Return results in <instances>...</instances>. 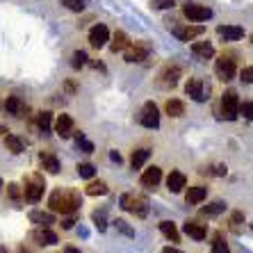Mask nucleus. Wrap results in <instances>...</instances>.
<instances>
[{
  "label": "nucleus",
  "instance_id": "1",
  "mask_svg": "<svg viewBox=\"0 0 253 253\" xmlns=\"http://www.w3.org/2000/svg\"><path fill=\"white\" fill-rule=\"evenodd\" d=\"M50 210L53 212H62V214H73L78 212V208L83 206V199L78 192H62V189H55L50 194Z\"/></svg>",
  "mask_w": 253,
  "mask_h": 253
},
{
  "label": "nucleus",
  "instance_id": "2",
  "mask_svg": "<svg viewBox=\"0 0 253 253\" xmlns=\"http://www.w3.org/2000/svg\"><path fill=\"white\" fill-rule=\"evenodd\" d=\"M43 189H46L43 176H39V173H32V176L25 180V189H23L25 201H30V203H37V201L43 196Z\"/></svg>",
  "mask_w": 253,
  "mask_h": 253
},
{
  "label": "nucleus",
  "instance_id": "3",
  "mask_svg": "<svg viewBox=\"0 0 253 253\" xmlns=\"http://www.w3.org/2000/svg\"><path fill=\"white\" fill-rule=\"evenodd\" d=\"M121 208L137 217H146L148 214V199L144 196H135V194H124L121 196Z\"/></svg>",
  "mask_w": 253,
  "mask_h": 253
},
{
  "label": "nucleus",
  "instance_id": "4",
  "mask_svg": "<svg viewBox=\"0 0 253 253\" xmlns=\"http://www.w3.org/2000/svg\"><path fill=\"white\" fill-rule=\"evenodd\" d=\"M185 94L189 96L192 100H196V103H206L208 98H210V87H206V83L201 80V78H189L187 84H185Z\"/></svg>",
  "mask_w": 253,
  "mask_h": 253
},
{
  "label": "nucleus",
  "instance_id": "5",
  "mask_svg": "<svg viewBox=\"0 0 253 253\" xmlns=\"http://www.w3.org/2000/svg\"><path fill=\"white\" fill-rule=\"evenodd\" d=\"M214 73H217V78L224 80V83L233 80V78H235V59L230 57V55H221V57L214 62Z\"/></svg>",
  "mask_w": 253,
  "mask_h": 253
},
{
  "label": "nucleus",
  "instance_id": "6",
  "mask_svg": "<svg viewBox=\"0 0 253 253\" xmlns=\"http://www.w3.org/2000/svg\"><path fill=\"white\" fill-rule=\"evenodd\" d=\"M126 62L128 64H135V62H144V59L151 55V43L146 42H135V46H126Z\"/></svg>",
  "mask_w": 253,
  "mask_h": 253
},
{
  "label": "nucleus",
  "instance_id": "7",
  "mask_svg": "<svg viewBox=\"0 0 253 253\" xmlns=\"http://www.w3.org/2000/svg\"><path fill=\"white\" fill-rule=\"evenodd\" d=\"M237 107H240V100H237V91H233V89H228V91H224V98H221V114H224V119H228V121H235L237 119Z\"/></svg>",
  "mask_w": 253,
  "mask_h": 253
},
{
  "label": "nucleus",
  "instance_id": "8",
  "mask_svg": "<svg viewBox=\"0 0 253 253\" xmlns=\"http://www.w3.org/2000/svg\"><path fill=\"white\" fill-rule=\"evenodd\" d=\"M183 14L192 21V23H203V21H208V18L212 16V9L206 5H196V2H187V5L183 7Z\"/></svg>",
  "mask_w": 253,
  "mask_h": 253
},
{
  "label": "nucleus",
  "instance_id": "9",
  "mask_svg": "<svg viewBox=\"0 0 253 253\" xmlns=\"http://www.w3.org/2000/svg\"><path fill=\"white\" fill-rule=\"evenodd\" d=\"M139 124L144 126V128H160V112H158V105L155 103H151L148 100L146 105L141 107V117H139Z\"/></svg>",
  "mask_w": 253,
  "mask_h": 253
},
{
  "label": "nucleus",
  "instance_id": "10",
  "mask_svg": "<svg viewBox=\"0 0 253 253\" xmlns=\"http://www.w3.org/2000/svg\"><path fill=\"white\" fill-rule=\"evenodd\" d=\"M107 42H110V30H107V25L98 23L89 30V43H91V48H103Z\"/></svg>",
  "mask_w": 253,
  "mask_h": 253
},
{
  "label": "nucleus",
  "instance_id": "11",
  "mask_svg": "<svg viewBox=\"0 0 253 253\" xmlns=\"http://www.w3.org/2000/svg\"><path fill=\"white\" fill-rule=\"evenodd\" d=\"M206 32L203 25H185V28H173V35L180 39V42H192L196 37H201Z\"/></svg>",
  "mask_w": 253,
  "mask_h": 253
},
{
  "label": "nucleus",
  "instance_id": "12",
  "mask_svg": "<svg viewBox=\"0 0 253 253\" xmlns=\"http://www.w3.org/2000/svg\"><path fill=\"white\" fill-rule=\"evenodd\" d=\"M55 132H57L62 139H69L73 135V119L69 114H59L57 121H55Z\"/></svg>",
  "mask_w": 253,
  "mask_h": 253
},
{
  "label": "nucleus",
  "instance_id": "13",
  "mask_svg": "<svg viewBox=\"0 0 253 253\" xmlns=\"http://www.w3.org/2000/svg\"><path fill=\"white\" fill-rule=\"evenodd\" d=\"M32 240H37V244H43V247H53V244H57V235H55L48 226H42L39 230H35V233H32Z\"/></svg>",
  "mask_w": 253,
  "mask_h": 253
},
{
  "label": "nucleus",
  "instance_id": "14",
  "mask_svg": "<svg viewBox=\"0 0 253 253\" xmlns=\"http://www.w3.org/2000/svg\"><path fill=\"white\" fill-rule=\"evenodd\" d=\"M217 32L219 37H224L226 42H240L244 37V28H240V25H219Z\"/></svg>",
  "mask_w": 253,
  "mask_h": 253
},
{
  "label": "nucleus",
  "instance_id": "15",
  "mask_svg": "<svg viewBox=\"0 0 253 253\" xmlns=\"http://www.w3.org/2000/svg\"><path fill=\"white\" fill-rule=\"evenodd\" d=\"M185 185H187V178H185V173H180V171H171L169 178H167V187H169V192L178 194V192H183Z\"/></svg>",
  "mask_w": 253,
  "mask_h": 253
},
{
  "label": "nucleus",
  "instance_id": "16",
  "mask_svg": "<svg viewBox=\"0 0 253 253\" xmlns=\"http://www.w3.org/2000/svg\"><path fill=\"white\" fill-rule=\"evenodd\" d=\"M160 180H162V169H160V167H148V169L141 173V185H144V187H155Z\"/></svg>",
  "mask_w": 253,
  "mask_h": 253
},
{
  "label": "nucleus",
  "instance_id": "17",
  "mask_svg": "<svg viewBox=\"0 0 253 253\" xmlns=\"http://www.w3.org/2000/svg\"><path fill=\"white\" fill-rule=\"evenodd\" d=\"M178 78H180V69L178 66H167L160 76V84L162 87H176L178 84Z\"/></svg>",
  "mask_w": 253,
  "mask_h": 253
},
{
  "label": "nucleus",
  "instance_id": "18",
  "mask_svg": "<svg viewBox=\"0 0 253 253\" xmlns=\"http://www.w3.org/2000/svg\"><path fill=\"white\" fill-rule=\"evenodd\" d=\"M183 230L187 233L192 240H196V242H203L208 237V230H206V226H201V224H196V221H187V224L183 226Z\"/></svg>",
  "mask_w": 253,
  "mask_h": 253
},
{
  "label": "nucleus",
  "instance_id": "19",
  "mask_svg": "<svg viewBox=\"0 0 253 253\" xmlns=\"http://www.w3.org/2000/svg\"><path fill=\"white\" fill-rule=\"evenodd\" d=\"M30 221L37 226H53L55 224V214L53 212H43V210H32L30 212Z\"/></svg>",
  "mask_w": 253,
  "mask_h": 253
},
{
  "label": "nucleus",
  "instance_id": "20",
  "mask_svg": "<svg viewBox=\"0 0 253 253\" xmlns=\"http://www.w3.org/2000/svg\"><path fill=\"white\" fill-rule=\"evenodd\" d=\"M192 53L201 59H210L214 55V46L210 42H194L192 43Z\"/></svg>",
  "mask_w": 253,
  "mask_h": 253
},
{
  "label": "nucleus",
  "instance_id": "21",
  "mask_svg": "<svg viewBox=\"0 0 253 253\" xmlns=\"http://www.w3.org/2000/svg\"><path fill=\"white\" fill-rule=\"evenodd\" d=\"M5 110L9 114H14V117H23L25 114V103L18 96H9V98L5 100Z\"/></svg>",
  "mask_w": 253,
  "mask_h": 253
},
{
  "label": "nucleus",
  "instance_id": "22",
  "mask_svg": "<svg viewBox=\"0 0 253 253\" xmlns=\"http://www.w3.org/2000/svg\"><path fill=\"white\" fill-rule=\"evenodd\" d=\"M206 196H208V187H203V185H196V187H189L185 201H187L189 206H199V203L206 199Z\"/></svg>",
  "mask_w": 253,
  "mask_h": 253
},
{
  "label": "nucleus",
  "instance_id": "23",
  "mask_svg": "<svg viewBox=\"0 0 253 253\" xmlns=\"http://www.w3.org/2000/svg\"><path fill=\"white\" fill-rule=\"evenodd\" d=\"M148 158H151V151H148V148H137V151H132L130 165H132V169H141V167L146 165Z\"/></svg>",
  "mask_w": 253,
  "mask_h": 253
},
{
  "label": "nucleus",
  "instance_id": "24",
  "mask_svg": "<svg viewBox=\"0 0 253 253\" xmlns=\"http://www.w3.org/2000/svg\"><path fill=\"white\" fill-rule=\"evenodd\" d=\"M165 110H167V114H169V117L178 119V117H183V114H185V103H183V100L171 98V100H167Z\"/></svg>",
  "mask_w": 253,
  "mask_h": 253
},
{
  "label": "nucleus",
  "instance_id": "25",
  "mask_svg": "<svg viewBox=\"0 0 253 253\" xmlns=\"http://www.w3.org/2000/svg\"><path fill=\"white\" fill-rule=\"evenodd\" d=\"M128 43H130L128 35H126V32H121V30H117V32L112 35V43H110V48H112L114 53H119V50H124Z\"/></svg>",
  "mask_w": 253,
  "mask_h": 253
},
{
  "label": "nucleus",
  "instance_id": "26",
  "mask_svg": "<svg viewBox=\"0 0 253 253\" xmlns=\"http://www.w3.org/2000/svg\"><path fill=\"white\" fill-rule=\"evenodd\" d=\"M89 196H105L107 192H110V187H107L105 180H94V183H89L87 189H84Z\"/></svg>",
  "mask_w": 253,
  "mask_h": 253
},
{
  "label": "nucleus",
  "instance_id": "27",
  "mask_svg": "<svg viewBox=\"0 0 253 253\" xmlns=\"http://www.w3.org/2000/svg\"><path fill=\"white\" fill-rule=\"evenodd\" d=\"M42 169H46L48 173H57L59 171V160L53 153H42Z\"/></svg>",
  "mask_w": 253,
  "mask_h": 253
},
{
  "label": "nucleus",
  "instance_id": "28",
  "mask_svg": "<svg viewBox=\"0 0 253 253\" xmlns=\"http://www.w3.org/2000/svg\"><path fill=\"white\" fill-rule=\"evenodd\" d=\"M5 146H7V151H12L14 155H18V153H23L25 151L23 141L18 139L16 135H5Z\"/></svg>",
  "mask_w": 253,
  "mask_h": 253
},
{
  "label": "nucleus",
  "instance_id": "29",
  "mask_svg": "<svg viewBox=\"0 0 253 253\" xmlns=\"http://www.w3.org/2000/svg\"><path fill=\"white\" fill-rule=\"evenodd\" d=\"M160 230H162V235H165L167 240L180 242V233H178V228L171 224V221H162V224H160Z\"/></svg>",
  "mask_w": 253,
  "mask_h": 253
},
{
  "label": "nucleus",
  "instance_id": "30",
  "mask_svg": "<svg viewBox=\"0 0 253 253\" xmlns=\"http://www.w3.org/2000/svg\"><path fill=\"white\" fill-rule=\"evenodd\" d=\"M224 210H226L224 201H214V203H210V206L201 208V214H206V217H217V214H221Z\"/></svg>",
  "mask_w": 253,
  "mask_h": 253
},
{
  "label": "nucleus",
  "instance_id": "31",
  "mask_svg": "<svg viewBox=\"0 0 253 253\" xmlns=\"http://www.w3.org/2000/svg\"><path fill=\"white\" fill-rule=\"evenodd\" d=\"M107 210H96L94 214H91V219H94V224H96V228L100 230V233H105L107 230Z\"/></svg>",
  "mask_w": 253,
  "mask_h": 253
},
{
  "label": "nucleus",
  "instance_id": "32",
  "mask_svg": "<svg viewBox=\"0 0 253 253\" xmlns=\"http://www.w3.org/2000/svg\"><path fill=\"white\" fill-rule=\"evenodd\" d=\"M37 126H39L43 132H48V130H50V126H53V114H50V112H39V114H37Z\"/></svg>",
  "mask_w": 253,
  "mask_h": 253
},
{
  "label": "nucleus",
  "instance_id": "33",
  "mask_svg": "<svg viewBox=\"0 0 253 253\" xmlns=\"http://www.w3.org/2000/svg\"><path fill=\"white\" fill-rule=\"evenodd\" d=\"M76 169H78V176H80V178H87V180H89V178H94V173H96V167L89 165V162H80Z\"/></svg>",
  "mask_w": 253,
  "mask_h": 253
},
{
  "label": "nucleus",
  "instance_id": "34",
  "mask_svg": "<svg viewBox=\"0 0 253 253\" xmlns=\"http://www.w3.org/2000/svg\"><path fill=\"white\" fill-rule=\"evenodd\" d=\"M76 141H78V146L83 148L84 153H94V144H91V141H89L83 132H76Z\"/></svg>",
  "mask_w": 253,
  "mask_h": 253
},
{
  "label": "nucleus",
  "instance_id": "35",
  "mask_svg": "<svg viewBox=\"0 0 253 253\" xmlns=\"http://www.w3.org/2000/svg\"><path fill=\"white\" fill-rule=\"evenodd\" d=\"M84 64H87V53H84V50H76L73 59H71V66H73V69H83Z\"/></svg>",
  "mask_w": 253,
  "mask_h": 253
},
{
  "label": "nucleus",
  "instance_id": "36",
  "mask_svg": "<svg viewBox=\"0 0 253 253\" xmlns=\"http://www.w3.org/2000/svg\"><path fill=\"white\" fill-rule=\"evenodd\" d=\"M62 5L71 12H83L84 5H87V0H62Z\"/></svg>",
  "mask_w": 253,
  "mask_h": 253
},
{
  "label": "nucleus",
  "instance_id": "37",
  "mask_svg": "<svg viewBox=\"0 0 253 253\" xmlns=\"http://www.w3.org/2000/svg\"><path fill=\"white\" fill-rule=\"evenodd\" d=\"M114 226H117V230H119V233H124L126 237H135V228H130L124 219H117V221H114Z\"/></svg>",
  "mask_w": 253,
  "mask_h": 253
},
{
  "label": "nucleus",
  "instance_id": "38",
  "mask_svg": "<svg viewBox=\"0 0 253 253\" xmlns=\"http://www.w3.org/2000/svg\"><path fill=\"white\" fill-rule=\"evenodd\" d=\"M212 253H230V249L221 237H217V240L212 242Z\"/></svg>",
  "mask_w": 253,
  "mask_h": 253
},
{
  "label": "nucleus",
  "instance_id": "39",
  "mask_svg": "<svg viewBox=\"0 0 253 253\" xmlns=\"http://www.w3.org/2000/svg\"><path fill=\"white\" fill-rule=\"evenodd\" d=\"M151 5L155 9H171V7L176 5V0H151Z\"/></svg>",
  "mask_w": 253,
  "mask_h": 253
},
{
  "label": "nucleus",
  "instance_id": "40",
  "mask_svg": "<svg viewBox=\"0 0 253 253\" xmlns=\"http://www.w3.org/2000/svg\"><path fill=\"white\" fill-rule=\"evenodd\" d=\"M7 194L12 196L14 201H18L21 196H23V192H21V187H18L16 183H9V185H7Z\"/></svg>",
  "mask_w": 253,
  "mask_h": 253
},
{
  "label": "nucleus",
  "instance_id": "41",
  "mask_svg": "<svg viewBox=\"0 0 253 253\" xmlns=\"http://www.w3.org/2000/svg\"><path fill=\"white\" fill-rule=\"evenodd\" d=\"M251 110H253V105H251V100H247V103H242L240 107H237V112H242L247 119H251Z\"/></svg>",
  "mask_w": 253,
  "mask_h": 253
},
{
  "label": "nucleus",
  "instance_id": "42",
  "mask_svg": "<svg viewBox=\"0 0 253 253\" xmlns=\"http://www.w3.org/2000/svg\"><path fill=\"white\" fill-rule=\"evenodd\" d=\"M251 80H253V69H251V66H247V69L242 71V83L251 84Z\"/></svg>",
  "mask_w": 253,
  "mask_h": 253
},
{
  "label": "nucleus",
  "instance_id": "43",
  "mask_svg": "<svg viewBox=\"0 0 253 253\" xmlns=\"http://www.w3.org/2000/svg\"><path fill=\"white\" fill-rule=\"evenodd\" d=\"M73 224H76V219H73V217H66L64 221H62V228L69 230V228H73Z\"/></svg>",
  "mask_w": 253,
  "mask_h": 253
},
{
  "label": "nucleus",
  "instance_id": "44",
  "mask_svg": "<svg viewBox=\"0 0 253 253\" xmlns=\"http://www.w3.org/2000/svg\"><path fill=\"white\" fill-rule=\"evenodd\" d=\"M226 171H228V169H226L224 165H217V167H214V171H212V173H214V176H226Z\"/></svg>",
  "mask_w": 253,
  "mask_h": 253
},
{
  "label": "nucleus",
  "instance_id": "45",
  "mask_svg": "<svg viewBox=\"0 0 253 253\" xmlns=\"http://www.w3.org/2000/svg\"><path fill=\"white\" fill-rule=\"evenodd\" d=\"M244 221V214L242 212H233V224H242Z\"/></svg>",
  "mask_w": 253,
  "mask_h": 253
},
{
  "label": "nucleus",
  "instance_id": "46",
  "mask_svg": "<svg viewBox=\"0 0 253 253\" xmlns=\"http://www.w3.org/2000/svg\"><path fill=\"white\" fill-rule=\"evenodd\" d=\"M110 158H112V162H117V165H121V155H119L117 151H112V153H110Z\"/></svg>",
  "mask_w": 253,
  "mask_h": 253
},
{
  "label": "nucleus",
  "instance_id": "47",
  "mask_svg": "<svg viewBox=\"0 0 253 253\" xmlns=\"http://www.w3.org/2000/svg\"><path fill=\"white\" fill-rule=\"evenodd\" d=\"M162 253H183V251H178V249H173V247H165Z\"/></svg>",
  "mask_w": 253,
  "mask_h": 253
},
{
  "label": "nucleus",
  "instance_id": "48",
  "mask_svg": "<svg viewBox=\"0 0 253 253\" xmlns=\"http://www.w3.org/2000/svg\"><path fill=\"white\" fill-rule=\"evenodd\" d=\"M66 91H69V94H73V91H76V87H73V83H66Z\"/></svg>",
  "mask_w": 253,
  "mask_h": 253
},
{
  "label": "nucleus",
  "instance_id": "49",
  "mask_svg": "<svg viewBox=\"0 0 253 253\" xmlns=\"http://www.w3.org/2000/svg\"><path fill=\"white\" fill-rule=\"evenodd\" d=\"M64 253H80V251H78L76 247H66V249H64Z\"/></svg>",
  "mask_w": 253,
  "mask_h": 253
},
{
  "label": "nucleus",
  "instance_id": "50",
  "mask_svg": "<svg viewBox=\"0 0 253 253\" xmlns=\"http://www.w3.org/2000/svg\"><path fill=\"white\" fill-rule=\"evenodd\" d=\"M0 253H7V251H5V249H0Z\"/></svg>",
  "mask_w": 253,
  "mask_h": 253
},
{
  "label": "nucleus",
  "instance_id": "51",
  "mask_svg": "<svg viewBox=\"0 0 253 253\" xmlns=\"http://www.w3.org/2000/svg\"><path fill=\"white\" fill-rule=\"evenodd\" d=\"M0 187H2V180H0Z\"/></svg>",
  "mask_w": 253,
  "mask_h": 253
}]
</instances>
